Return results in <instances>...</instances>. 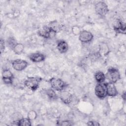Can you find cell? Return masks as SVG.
Wrapping results in <instances>:
<instances>
[{
    "mask_svg": "<svg viewBox=\"0 0 126 126\" xmlns=\"http://www.w3.org/2000/svg\"><path fill=\"white\" fill-rule=\"evenodd\" d=\"M94 36L93 34L86 30L81 31V32L79 35V39L82 42L87 43L90 42L93 39Z\"/></svg>",
    "mask_w": 126,
    "mask_h": 126,
    "instance_id": "cell-8",
    "label": "cell"
},
{
    "mask_svg": "<svg viewBox=\"0 0 126 126\" xmlns=\"http://www.w3.org/2000/svg\"><path fill=\"white\" fill-rule=\"evenodd\" d=\"M105 83L107 95L111 97L116 96L118 94V92L116 88L115 84L111 82H108Z\"/></svg>",
    "mask_w": 126,
    "mask_h": 126,
    "instance_id": "cell-13",
    "label": "cell"
},
{
    "mask_svg": "<svg viewBox=\"0 0 126 126\" xmlns=\"http://www.w3.org/2000/svg\"><path fill=\"white\" fill-rule=\"evenodd\" d=\"M61 123L60 124H59L61 126H71V125H72V124H71V122L69 121H68V120H64V121H62Z\"/></svg>",
    "mask_w": 126,
    "mask_h": 126,
    "instance_id": "cell-26",
    "label": "cell"
},
{
    "mask_svg": "<svg viewBox=\"0 0 126 126\" xmlns=\"http://www.w3.org/2000/svg\"><path fill=\"white\" fill-rule=\"evenodd\" d=\"M49 27L52 32L56 33L62 31L63 29L64 26L63 24L60 23L58 21L54 20L49 23Z\"/></svg>",
    "mask_w": 126,
    "mask_h": 126,
    "instance_id": "cell-12",
    "label": "cell"
},
{
    "mask_svg": "<svg viewBox=\"0 0 126 126\" xmlns=\"http://www.w3.org/2000/svg\"><path fill=\"white\" fill-rule=\"evenodd\" d=\"M24 50V46L23 44L20 43H17L13 48H12V50L14 53L17 55H20L22 54Z\"/></svg>",
    "mask_w": 126,
    "mask_h": 126,
    "instance_id": "cell-19",
    "label": "cell"
},
{
    "mask_svg": "<svg viewBox=\"0 0 126 126\" xmlns=\"http://www.w3.org/2000/svg\"><path fill=\"white\" fill-rule=\"evenodd\" d=\"M106 79H107L109 82L113 83H116L121 78L120 73L118 69L114 67H110L105 74Z\"/></svg>",
    "mask_w": 126,
    "mask_h": 126,
    "instance_id": "cell-3",
    "label": "cell"
},
{
    "mask_svg": "<svg viewBox=\"0 0 126 126\" xmlns=\"http://www.w3.org/2000/svg\"><path fill=\"white\" fill-rule=\"evenodd\" d=\"M101 57L100 55L98 53V52H96L95 53H93L89 55V58L90 60H91L93 62H94L99 59Z\"/></svg>",
    "mask_w": 126,
    "mask_h": 126,
    "instance_id": "cell-21",
    "label": "cell"
},
{
    "mask_svg": "<svg viewBox=\"0 0 126 126\" xmlns=\"http://www.w3.org/2000/svg\"><path fill=\"white\" fill-rule=\"evenodd\" d=\"M14 79V75L9 69L5 68L3 70L2 72V79L4 84H12Z\"/></svg>",
    "mask_w": 126,
    "mask_h": 126,
    "instance_id": "cell-6",
    "label": "cell"
},
{
    "mask_svg": "<svg viewBox=\"0 0 126 126\" xmlns=\"http://www.w3.org/2000/svg\"><path fill=\"white\" fill-rule=\"evenodd\" d=\"M59 97L62 102L66 104H70L73 100L72 94L69 92L64 90L60 91Z\"/></svg>",
    "mask_w": 126,
    "mask_h": 126,
    "instance_id": "cell-10",
    "label": "cell"
},
{
    "mask_svg": "<svg viewBox=\"0 0 126 126\" xmlns=\"http://www.w3.org/2000/svg\"><path fill=\"white\" fill-rule=\"evenodd\" d=\"M98 52L100 55L101 57L105 56L107 55L110 52V49L106 43H101L99 45Z\"/></svg>",
    "mask_w": 126,
    "mask_h": 126,
    "instance_id": "cell-16",
    "label": "cell"
},
{
    "mask_svg": "<svg viewBox=\"0 0 126 126\" xmlns=\"http://www.w3.org/2000/svg\"><path fill=\"white\" fill-rule=\"evenodd\" d=\"M37 115L36 112L34 110H31L29 112L28 114L27 117L30 120H33L37 118Z\"/></svg>",
    "mask_w": 126,
    "mask_h": 126,
    "instance_id": "cell-23",
    "label": "cell"
},
{
    "mask_svg": "<svg viewBox=\"0 0 126 126\" xmlns=\"http://www.w3.org/2000/svg\"><path fill=\"white\" fill-rule=\"evenodd\" d=\"M0 53L1 54L4 50L5 49V42L3 39L1 38L0 41Z\"/></svg>",
    "mask_w": 126,
    "mask_h": 126,
    "instance_id": "cell-25",
    "label": "cell"
},
{
    "mask_svg": "<svg viewBox=\"0 0 126 126\" xmlns=\"http://www.w3.org/2000/svg\"><path fill=\"white\" fill-rule=\"evenodd\" d=\"M95 11L96 13L101 16H104L108 12L107 5L103 1H99L95 4Z\"/></svg>",
    "mask_w": 126,
    "mask_h": 126,
    "instance_id": "cell-5",
    "label": "cell"
},
{
    "mask_svg": "<svg viewBox=\"0 0 126 126\" xmlns=\"http://www.w3.org/2000/svg\"><path fill=\"white\" fill-rule=\"evenodd\" d=\"M28 65V63L24 60L17 59L12 62L13 68L17 71H22L25 69Z\"/></svg>",
    "mask_w": 126,
    "mask_h": 126,
    "instance_id": "cell-7",
    "label": "cell"
},
{
    "mask_svg": "<svg viewBox=\"0 0 126 126\" xmlns=\"http://www.w3.org/2000/svg\"><path fill=\"white\" fill-rule=\"evenodd\" d=\"M45 94L47 95L49 99L51 100H55L58 98V96L55 91L52 88L48 89L45 91Z\"/></svg>",
    "mask_w": 126,
    "mask_h": 126,
    "instance_id": "cell-17",
    "label": "cell"
},
{
    "mask_svg": "<svg viewBox=\"0 0 126 126\" xmlns=\"http://www.w3.org/2000/svg\"><path fill=\"white\" fill-rule=\"evenodd\" d=\"M96 96L100 99H104L107 96L105 83H97L94 89Z\"/></svg>",
    "mask_w": 126,
    "mask_h": 126,
    "instance_id": "cell-4",
    "label": "cell"
},
{
    "mask_svg": "<svg viewBox=\"0 0 126 126\" xmlns=\"http://www.w3.org/2000/svg\"><path fill=\"white\" fill-rule=\"evenodd\" d=\"M126 23L121 19H117L114 26V31L118 33H126Z\"/></svg>",
    "mask_w": 126,
    "mask_h": 126,
    "instance_id": "cell-9",
    "label": "cell"
},
{
    "mask_svg": "<svg viewBox=\"0 0 126 126\" xmlns=\"http://www.w3.org/2000/svg\"><path fill=\"white\" fill-rule=\"evenodd\" d=\"M57 48L61 53H65L68 49V45L64 40H60L57 43Z\"/></svg>",
    "mask_w": 126,
    "mask_h": 126,
    "instance_id": "cell-15",
    "label": "cell"
},
{
    "mask_svg": "<svg viewBox=\"0 0 126 126\" xmlns=\"http://www.w3.org/2000/svg\"><path fill=\"white\" fill-rule=\"evenodd\" d=\"M45 56L40 53H34L29 55V58L34 63H40L43 62L45 59Z\"/></svg>",
    "mask_w": 126,
    "mask_h": 126,
    "instance_id": "cell-14",
    "label": "cell"
},
{
    "mask_svg": "<svg viewBox=\"0 0 126 126\" xmlns=\"http://www.w3.org/2000/svg\"><path fill=\"white\" fill-rule=\"evenodd\" d=\"M41 80L40 77H30L25 80L24 84L27 88L34 92L38 88Z\"/></svg>",
    "mask_w": 126,
    "mask_h": 126,
    "instance_id": "cell-1",
    "label": "cell"
},
{
    "mask_svg": "<svg viewBox=\"0 0 126 126\" xmlns=\"http://www.w3.org/2000/svg\"><path fill=\"white\" fill-rule=\"evenodd\" d=\"M87 125L88 126H99L100 124L96 122L93 121H89L87 123Z\"/></svg>",
    "mask_w": 126,
    "mask_h": 126,
    "instance_id": "cell-27",
    "label": "cell"
},
{
    "mask_svg": "<svg viewBox=\"0 0 126 126\" xmlns=\"http://www.w3.org/2000/svg\"><path fill=\"white\" fill-rule=\"evenodd\" d=\"M71 31L74 35H79L80 33L81 32V30L79 26H74L71 28Z\"/></svg>",
    "mask_w": 126,
    "mask_h": 126,
    "instance_id": "cell-24",
    "label": "cell"
},
{
    "mask_svg": "<svg viewBox=\"0 0 126 126\" xmlns=\"http://www.w3.org/2000/svg\"><path fill=\"white\" fill-rule=\"evenodd\" d=\"M94 78L97 83H103L106 79V77L103 72L98 71L94 74Z\"/></svg>",
    "mask_w": 126,
    "mask_h": 126,
    "instance_id": "cell-18",
    "label": "cell"
},
{
    "mask_svg": "<svg viewBox=\"0 0 126 126\" xmlns=\"http://www.w3.org/2000/svg\"><path fill=\"white\" fill-rule=\"evenodd\" d=\"M37 33L39 36L46 39L51 37L52 33L55 34L52 32L49 27L47 26H44L39 29L37 31Z\"/></svg>",
    "mask_w": 126,
    "mask_h": 126,
    "instance_id": "cell-11",
    "label": "cell"
},
{
    "mask_svg": "<svg viewBox=\"0 0 126 126\" xmlns=\"http://www.w3.org/2000/svg\"><path fill=\"white\" fill-rule=\"evenodd\" d=\"M51 88L57 91H62L66 88L67 84L60 78L53 77L49 80Z\"/></svg>",
    "mask_w": 126,
    "mask_h": 126,
    "instance_id": "cell-2",
    "label": "cell"
},
{
    "mask_svg": "<svg viewBox=\"0 0 126 126\" xmlns=\"http://www.w3.org/2000/svg\"><path fill=\"white\" fill-rule=\"evenodd\" d=\"M31 121L28 117L22 118L18 121V126H31L32 125Z\"/></svg>",
    "mask_w": 126,
    "mask_h": 126,
    "instance_id": "cell-20",
    "label": "cell"
},
{
    "mask_svg": "<svg viewBox=\"0 0 126 126\" xmlns=\"http://www.w3.org/2000/svg\"><path fill=\"white\" fill-rule=\"evenodd\" d=\"M17 43L15 39L12 37H9L7 40V45L9 46V48H10L12 50V48H13V47L14 46V45Z\"/></svg>",
    "mask_w": 126,
    "mask_h": 126,
    "instance_id": "cell-22",
    "label": "cell"
}]
</instances>
